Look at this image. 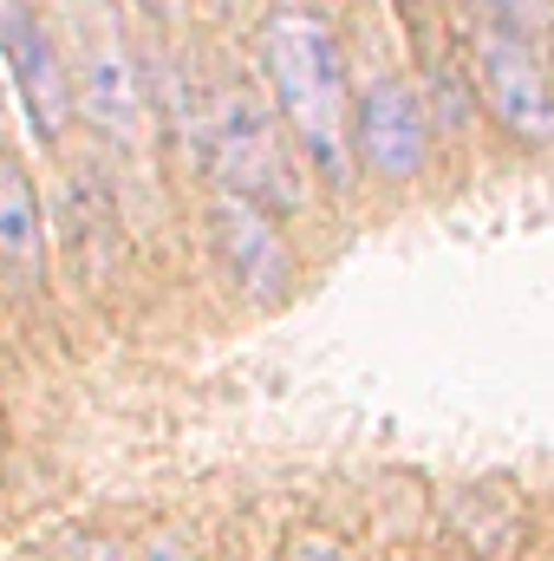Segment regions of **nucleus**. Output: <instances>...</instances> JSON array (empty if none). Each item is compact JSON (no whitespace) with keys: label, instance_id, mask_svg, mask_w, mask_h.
<instances>
[{"label":"nucleus","instance_id":"f03ea898","mask_svg":"<svg viewBox=\"0 0 554 561\" xmlns=\"http://www.w3.org/2000/svg\"><path fill=\"white\" fill-rule=\"evenodd\" d=\"M209 163L229 183V196L255 203V209H300L307 190L293 176V157L280 144V125H268V112L249 92H222L209 112Z\"/></svg>","mask_w":554,"mask_h":561},{"label":"nucleus","instance_id":"39448f33","mask_svg":"<svg viewBox=\"0 0 554 561\" xmlns=\"http://www.w3.org/2000/svg\"><path fill=\"white\" fill-rule=\"evenodd\" d=\"M353 144H359V157H366L379 176H392V183L417 176L424 157H430V125H424V112H417L412 85L372 79L366 99H359V112H353Z\"/></svg>","mask_w":554,"mask_h":561},{"label":"nucleus","instance_id":"6e6552de","mask_svg":"<svg viewBox=\"0 0 554 561\" xmlns=\"http://www.w3.org/2000/svg\"><path fill=\"white\" fill-rule=\"evenodd\" d=\"M39 249H46V216H39L33 176L13 150H0V262L39 275Z\"/></svg>","mask_w":554,"mask_h":561},{"label":"nucleus","instance_id":"f257e3e1","mask_svg":"<svg viewBox=\"0 0 554 561\" xmlns=\"http://www.w3.org/2000/svg\"><path fill=\"white\" fill-rule=\"evenodd\" d=\"M262 59H268V85L280 99V125L293 131L300 157L313 163L320 183L346 190L353 183V118H346L339 39L307 7H280V13H268Z\"/></svg>","mask_w":554,"mask_h":561},{"label":"nucleus","instance_id":"4468645a","mask_svg":"<svg viewBox=\"0 0 554 561\" xmlns=\"http://www.w3.org/2000/svg\"><path fill=\"white\" fill-rule=\"evenodd\" d=\"M0 7H7V0H0Z\"/></svg>","mask_w":554,"mask_h":561},{"label":"nucleus","instance_id":"20e7f679","mask_svg":"<svg viewBox=\"0 0 554 561\" xmlns=\"http://www.w3.org/2000/svg\"><path fill=\"white\" fill-rule=\"evenodd\" d=\"M0 53H7V72L20 85V105H26V125L39 144H59L66 118H72V79L59 72V53L53 39L39 33V20L26 7H0Z\"/></svg>","mask_w":554,"mask_h":561},{"label":"nucleus","instance_id":"f8f14e48","mask_svg":"<svg viewBox=\"0 0 554 561\" xmlns=\"http://www.w3.org/2000/svg\"><path fill=\"white\" fill-rule=\"evenodd\" d=\"M72 561H125V556H118L112 542H99V536H92V542H79V549H72Z\"/></svg>","mask_w":554,"mask_h":561},{"label":"nucleus","instance_id":"9b49d317","mask_svg":"<svg viewBox=\"0 0 554 561\" xmlns=\"http://www.w3.org/2000/svg\"><path fill=\"white\" fill-rule=\"evenodd\" d=\"M143 561H196V556H189V549H183L176 536H157V542L143 549Z\"/></svg>","mask_w":554,"mask_h":561},{"label":"nucleus","instance_id":"ddd939ff","mask_svg":"<svg viewBox=\"0 0 554 561\" xmlns=\"http://www.w3.org/2000/svg\"><path fill=\"white\" fill-rule=\"evenodd\" d=\"M143 13H157V20H170V13H176V0H138Z\"/></svg>","mask_w":554,"mask_h":561},{"label":"nucleus","instance_id":"9d476101","mask_svg":"<svg viewBox=\"0 0 554 561\" xmlns=\"http://www.w3.org/2000/svg\"><path fill=\"white\" fill-rule=\"evenodd\" d=\"M287 561H353L339 542H326V536H307V542H293L287 549Z\"/></svg>","mask_w":554,"mask_h":561},{"label":"nucleus","instance_id":"1a4fd4ad","mask_svg":"<svg viewBox=\"0 0 554 561\" xmlns=\"http://www.w3.org/2000/svg\"><path fill=\"white\" fill-rule=\"evenodd\" d=\"M483 20H489V33H509V39L535 46V33L554 20V0H483Z\"/></svg>","mask_w":554,"mask_h":561},{"label":"nucleus","instance_id":"423d86ee","mask_svg":"<svg viewBox=\"0 0 554 561\" xmlns=\"http://www.w3.org/2000/svg\"><path fill=\"white\" fill-rule=\"evenodd\" d=\"M209 236H216V249H222L235 287H249L255 300H280V294L293 287V255H287L280 229L255 209V203L222 196V203L209 209Z\"/></svg>","mask_w":554,"mask_h":561},{"label":"nucleus","instance_id":"0eeeda50","mask_svg":"<svg viewBox=\"0 0 554 561\" xmlns=\"http://www.w3.org/2000/svg\"><path fill=\"white\" fill-rule=\"evenodd\" d=\"M85 112L105 125V138L118 144H138L143 138V85H138V66L118 53V46H92L85 53V85H79Z\"/></svg>","mask_w":554,"mask_h":561},{"label":"nucleus","instance_id":"7ed1b4c3","mask_svg":"<svg viewBox=\"0 0 554 561\" xmlns=\"http://www.w3.org/2000/svg\"><path fill=\"white\" fill-rule=\"evenodd\" d=\"M476 85H483V105L496 112V125L522 144H554V85L549 66L529 39H509V33H476Z\"/></svg>","mask_w":554,"mask_h":561}]
</instances>
